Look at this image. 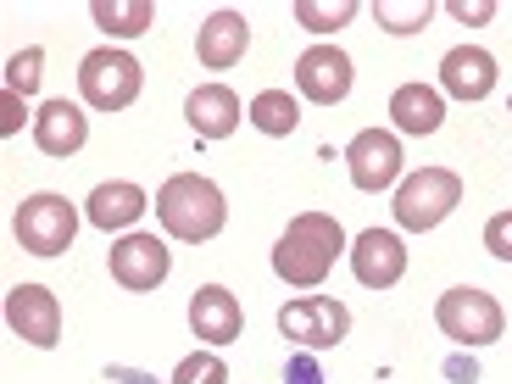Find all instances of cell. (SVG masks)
Here are the masks:
<instances>
[{
  "label": "cell",
  "mask_w": 512,
  "mask_h": 384,
  "mask_svg": "<svg viewBox=\"0 0 512 384\" xmlns=\"http://www.w3.org/2000/svg\"><path fill=\"white\" fill-rule=\"evenodd\" d=\"M90 17H95V28H106V34L134 39V34H145V28L156 23V6L151 0H95Z\"/></svg>",
  "instance_id": "obj_20"
},
{
  "label": "cell",
  "mask_w": 512,
  "mask_h": 384,
  "mask_svg": "<svg viewBox=\"0 0 512 384\" xmlns=\"http://www.w3.org/2000/svg\"><path fill=\"white\" fill-rule=\"evenodd\" d=\"M485 251L501 256V262H512V212H496V218L485 223Z\"/></svg>",
  "instance_id": "obj_26"
},
{
  "label": "cell",
  "mask_w": 512,
  "mask_h": 384,
  "mask_svg": "<svg viewBox=\"0 0 512 384\" xmlns=\"http://www.w3.org/2000/svg\"><path fill=\"white\" fill-rule=\"evenodd\" d=\"M140 62L128 51H112V45H101V51H90L84 62H78V90H84V101L95 106V112H123V106L140 101Z\"/></svg>",
  "instance_id": "obj_4"
},
{
  "label": "cell",
  "mask_w": 512,
  "mask_h": 384,
  "mask_svg": "<svg viewBox=\"0 0 512 384\" xmlns=\"http://www.w3.org/2000/svg\"><path fill=\"white\" fill-rule=\"evenodd\" d=\"M346 162H351V184L357 190H368V195H379V190H390V184L401 179V140L396 134H384V128H362L357 140L346 145Z\"/></svg>",
  "instance_id": "obj_8"
},
{
  "label": "cell",
  "mask_w": 512,
  "mask_h": 384,
  "mask_svg": "<svg viewBox=\"0 0 512 384\" xmlns=\"http://www.w3.org/2000/svg\"><path fill=\"white\" fill-rule=\"evenodd\" d=\"M340 251H346V229H340L329 212H301V218H290V229L279 234V245H273V273H279L284 284H295V290H312V284L329 279Z\"/></svg>",
  "instance_id": "obj_1"
},
{
  "label": "cell",
  "mask_w": 512,
  "mask_h": 384,
  "mask_svg": "<svg viewBox=\"0 0 512 384\" xmlns=\"http://www.w3.org/2000/svg\"><path fill=\"white\" fill-rule=\"evenodd\" d=\"M251 123L262 128V134H273V140H284V134H295V123H301V106H295L290 90H262L251 101Z\"/></svg>",
  "instance_id": "obj_21"
},
{
  "label": "cell",
  "mask_w": 512,
  "mask_h": 384,
  "mask_svg": "<svg viewBox=\"0 0 512 384\" xmlns=\"http://www.w3.org/2000/svg\"><path fill=\"white\" fill-rule=\"evenodd\" d=\"M279 329L295 346L323 351V346H340V340H346L351 312H346V301H334V295H307V301H290V307L279 312Z\"/></svg>",
  "instance_id": "obj_7"
},
{
  "label": "cell",
  "mask_w": 512,
  "mask_h": 384,
  "mask_svg": "<svg viewBox=\"0 0 512 384\" xmlns=\"http://www.w3.org/2000/svg\"><path fill=\"white\" fill-rule=\"evenodd\" d=\"M140 212H145V190L128 184V179L95 184V195L84 201V218H90L95 229H128V223H140Z\"/></svg>",
  "instance_id": "obj_18"
},
{
  "label": "cell",
  "mask_w": 512,
  "mask_h": 384,
  "mask_svg": "<svg viewBox=\"0 0 512 384\" xmlns=\"http://www.w3.org/2000/svg\"><path fill=\"white\" fill-rule=\"evenodd\" d=\"M12 229H17V245H23V251L62 256L67 245H73V234H78V206L67 201V195H51V190L28 195V201L17 206Z\"/></svg>",
  "instance_id": "obj_5"
},
{
  "label": "cell",
  "mask_w": 512,
  "mask_h": 384,
  "mask_svg": "<svg viewBox=\"0 0 512 384\" xmlns=\"http://www.w3.org/2000/svg\"><path fill=\"white\" fill-rule=\"evenodd\" d=\"M451 17L457 23H490L496 17V0H451Z\"/></svg>",
  "instance_id": "obj_27"
},
{
  "label": "cell",
  "mask_w": 512,
  "mask_h": 384,
  "mask_svg": "<svg viewBox=\"0 0 512 384\" xmlns=\"http://www.w3.org/2000/svg\"><path fill=\"white\" fill-rule=\"evenodd\" d=\"M357 17V0H295V23L312 34H334Z\"/></svg>",
  "instance_id": "obj_22"
},
{
  "label": "cell",
  "mask_w": 512,
  "mask_h": 384,
  "mask_svg": "<svg viewBox=\"0 0 512 384\" xmlns=\"http://www.w3.org/2000/svg\"><path fill=\"white\" fill-rule=\"evenodd\" d=\"M351 268H357V279L368 284V290H390V284H401V273H407V245L390 229H362L357 240H351Z\"/></svg>",
  "instance_id": "obj_12"
},
{
  "label": "cell",
  "mask_w": 512,
  "mask_h": 384,
  "mask_svg": "<svg viewBox=\"0 0 512 384\" xmlns=\"http://www.w3.org/2000/svg\"><path fill=\"white\" fill-rule=\"evenodd\" d=\"M39 67H45V51H39V45L17 51L12 62H6V90H12V95H34L39 90Z\"/></svg>",
  "instance_id": "obj_25"
},
{
  "label": "cell",
  "mask_w": 512,
  "mask_h": 384,
  "mask_svg": "<svg viewBox=\"0 0 512 384\" xmlns=\"http://www.w3.org/2000/svg\"><path fill=\"white\" fill-rule=\"evenodd\" d=\"M184 117L201 140H229L234 128H240V95L229 84H201V90L184 101Z\"/></svg>",
  "instance_id": "obj_17"
},
{
  "label": "cell",
  "mask_w": 512,
  "mask_h": 384,
  "mask_svg": "<svg viewBox=\"0 0 512 384\" xmlns=\"http://www.w3.org/2000/svg\"><path fill=\"white\" fill-rule=\"evenodd\" d=\"M435 323H440V334H446V340H457V346H490V340H501V307H496V295L474 290V284H457V290L440 295Z\"/></svg>",
  "instance_id": "obj_6"
},
{
  "label": "cell",
  "mask_w": 512,
  "mask_h": 384,
  "mask_svg": "<svg viewBox=\"0 0 512 384\" xmlns=\"http://www.w3.org/2000/svg\"><path fill=\"white\" fill-rule=\"evenodd\" d=\"M84 140H90V117L78 112L73 101H45L34 112V145L45 156H73V151H84Z\"/></svg>",
  "instance_id": "obj_16"
},
{
  "label": "cell",
  "mask_w": 512,
  "mask_h": 384,
  "mask_svg": "<svg viewBox=\"0 0 512 384\" xmlns=\"http://www.w3.org/2000/svg\"><path fill=\"white\" fill-rule=\"evenodd\" d=\"M390 117H396L401 134H435V128L446 123V101H440V90H429V84H401V90L390 95Z\"/></svg>",
  "instance_id": "obj_19"
},
{
  "label": "cell",
  "mask_w": 512,
  "mask_h": 384,
  "mask_svg": "<svg viewBox=\"0 0 512 384\" xmlns=\"http://www.w3.org/2000/svg\"><path fill=\"white\" fill-rule=\"evenodd\" d=\"M245 45H251V23L240 12H212L201 23V39H195V56L212 73H229L234 62H245Z\"/></svg>",
  "instance_id": "obj_14"
},
{
  "label": "cell",
  "mask_w": 512,
  "mask_h": 384,
  "mask_svg": "<svg viewBox=\"0 0 512 384\" xmlns=\"http://www.w3.org/2000/svg\"><path fill=\"white\" fill-rule=\"evenodd\" d=\"M190 329H195V340H206V346H234V340L245 334V312L223 284H201L195 301H190Z\"/></svg>",
  "instance_id": "obj_13"
},
{
  "label": "cell",
  "mask_w": 512,
  "mask_h": 384,
  "mask_svg": "<svg viewBox=\"0 0 512 384\" xmlns=\"http://www.w3.org/2000/svg\"><path fill=\"white\" fill-rule=\"evenodd\" d=\"M173 384H229V368H223L218 351H195L173 368Z\"/></svg>",
  "instance_id": "obj_24"
},
{
  "label": "cell",
  "mask_w": 512,
  "mask_h": 384,
  "mask_svg": "<svg viewBox=\"0 0 512 384\" xmlns=\"http://www.w3.org/2000/svg\"><path fill=\"white\" fill-rule=\"evenodd\" d=\"M373 17H379V28H390V34H418V28H429V17H435V0H412V6L379 0Z\"/></svg>",
  "instance_id": "obj_23"
},
{
  "label": "cell",
  "mask_w": 512,
  "mask_h": 384,
  "mask_svg": "<svg viewBox=\"0 0 512 384\" xmlns=\"http://www.w3.org/2000/svg\"><path fill=\"white\" fill-rule=\"evenodd\" d=\"M451 206H462V179L451 167H418L412 179L396 184V223L412 234L446 223Z\"/></svg>",
  "instance_id": "obj_3"
},
{
  "label": "cell",
  "mask_w": 512,
  "mask_h": 384,
  "mask_svg": "<svg viewBox=\"0 0 512 384\" xmlns=\"http://www.w3.org/2000/svg\"><path fill=\"white\" fill-rule=\"evenodd\" d=\"M156 218H162V229L173 234V240L206 245L212 234H223V223H229V201H223V190L212 179H201V173H173V179L156 190Z\"/></svg>",
  "instance_id": "obj_2"
},
{
  "label": "cell",
  "mask_w": 512,
  "mask_h": 384,
  "mask_svg": "<svg viewBox=\"0 0 512 384\" xmlns=\"http://www.w3.org/2000/svg\"><path fill=\"white\" fill-rule=\"evenodd\" d=\"M295 90L318 106H334L351 95V56L340 45H312L295 56Z\"/></svg>",
  "instance_id": "obj_10"
},
{
  "label": "cell",
  "mask_w": 512,
  "mask_h": 384,
  "mask_svg": "<svg viewBox=\"0 0 512 384\" xmlns=\"http://www.w3.org/2000/svg\"><path fill=\"white\" fill-rule=\"evenodd\" d=\"M23 128V95H0V134H17Z\"/></svg>",
  "instance_id": "obj_28"
},
{
  "label": "cell",
  "mask_w": 512,
  "mask_h": 384,
  "mask_svg": "<svg viewBox=\"0 0 512 384\" xmlns=\"http://www.w3.org/2000/svg\"><path fill=\"white\" fill-rule=\"evenodd\" d=\"M6 323H12V334H23L28 346L51 351L62 340V301L45 284H17L6 295Z\"/></svg>",
  "instance_id": "obj_9"
},
{
  "label": "cell",
  "mask_w": 512,
  "mask_h": 384,
  "mask_svg": "<svg viewBox=\"0 0 512 384\" xmlns=\"http://www.w3.org/2000/svg\"><path fill=\"white\" fill-rule=\"evenodd\" d=\"M167 268H173V256L156 234H123L112 245V279L123 290H156L167 279Z\"/></svg>",
  "instance_id": "obj_11"
},
{
  "label": "cell",
  "mask_w": 512,
  "mask_h": 384,
  "mask_svg": "<svg viewBox=\"0 0 512 384\" xmlns=\"http://www.w3.org/2000/svg\"><path fill=\"white\" fill-rule=\"evenodd\" d=\"M440 84H446V95H457V101H485V95L496 90V56L479 51V45H457V51H446V62H440Z\"/></svg>",
  "instance_id": "obj_15"
}]
</instances>
